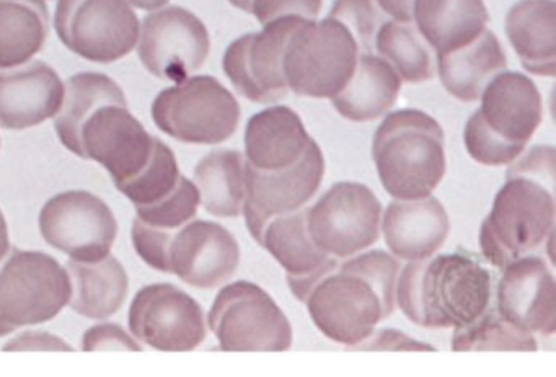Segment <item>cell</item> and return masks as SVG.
<instances>
[{"instance_id":"obj_5","label":"cell","mask_w":556,"mask_h":377,"mask_svg":"<svg viewBox=\"0 0 556 377\" xmlns=\"http://www.w3.org/2000/svg\"><path fill=\"white\" fill-rule=\"evenodd\" d=\"M151 115L162 133L194 146L223 144L240 125L239 102L213 76H190L162 90Z\"/></svg>"},{"instance_id":"obj_19","label":"cell","mask_w":556,"mask_h":377,"mask_svg":"<svg viewBox=\"0 0 556 377\" xmlns=\"http://www.w3.org/2000/svg\"><path fill=\"white\" fill-rule=\"evenodd\" d=\"M66 86L45 61L0 70V128L24 131L56 118Z\"/></svg>"},{"instance_id":"obj_8","label":"cell","mask_w":556,"mask_h":377,"mask_svg":"<svg viewBox=\"0 0 556 377\" xmlns=\"http://www.w3.org/2000/svg\"><path fill=\"white\" fill-rule=\"evenodd\" d=\"M206 322L224 351H288L294 341L288 315L255 282L224 286Z\"/></svg>"},{"instance_id":"obj_6","label":"cell","mask_w":556,"mask_h":377,"mask_svg":"<svg viewBox=\"0 0 556 377\" xmlns=\"http://www.w3.org/2000/svg\"><path fill=\"white\" fill-rule=\"evenodd\" d=\"M0 265V321L15 330L47 324L70 305V273L50 253L11 249Z\"/></svg>"},{"instance_id":"obj_40","label":"cell","mask_w":556,"mask_h":377,"mask_svg":"<svg viewBox=\"0 0 556 377\" xmlns=\"http://www.w3.org/2000/svg\"><path fill=\"white\" fill-rule=\"evenodd\" d=\"M324 0H252L250 14L262 25L281 17H302L318 21Z\"/></svg>"},{"instance_id":"obj_28","label":"cell","mask_w":556,"mask_h":377,"mask_svg":"<svg viewBox=\"0 0 556 377\" xmlns=\"http://www.w3.org/2000/svg\"><path fill=\"white\" fill-rule=\"evenodd\" d=\"M506 67V53L488 28L467 47L438 56L442 86L454 99L465 103L480 100L488 83Z\"/></svg>"},{"instance_id":"obj_11","label":"cell","mask_w":556,"mask_h":377,"mask_svg":"<svg viewBox=\"0 0 556 377\" xmlns=\"http://www.w3.org/2000/svg\"><path fill=\"white\" fill-rule=\"evenodd\" d=\"M38 229L48 246L76 262H100L112 253L118 221L112 208L87 190H70L41 208Z\"/></svg>"},{"instance_id":"obj_12","label":"cell","mask_w":556,"mask_h":377,"mask_svg":"<svg viewBox=\"0 0 556 377\" xmlns=\"http://www.w3.org/2000/svg\"><path fill=\"white\" fill-rule=\"evenodd\" d=\"M304 304L315 327L348 350L366 341L387 318L374 286L357 273L341 268L315 282Z\"/></svg>"},{"instance_id":"obj_45","label":"cell","mask_w":556,"mask_h":377,"mask_svg":"<svg viewBox=\"0 0 556 377\" xmlns=\"http://www.w3.org/2000/svg\"><path fill=\"white\" fill-rule=\"evenodd\" d=\"M11 236H9L8 219L0 210V263L4 262L5 256L11 252Z\"/></svg>"},{"instance_id":"obj_36","label":"cell","mask_w":556,"mask_h":377,"mask_svg":"<svg viewBox=\"0 0 556 377\" xmlns=\"http://www.w3.org/2000/svg\"><path fill=\"white\" fill-rule=\"evenodd\" d=\"M383 12L376 0H334L328 17L343 24L353 35L359 50L370 53L377 32L382 27Z\"/></svg>"},{"instance_id":"obj_21","label":"cell","mask_w":556,"mask_h":377,"mask_svg":"<svg viewBox=\"0 0 556 377\" xmlns=\"http://www.w3.org/2000/svg\"><path fill=\"white\" fill-rule=\"evenodd\" d=\"M262 247L285 269L289 289L301 302L305 301L315 282L340 265V260L328 256L312 242L307 208L273 217L263 230Z\"/></svg>"},{"instance_id":"obj_46","label":"cell","mask_w":556,"mask_h":377,"mask_svg":"<svg viewBox=\"0 0 556 377\" xmlns=\"http://www.w3.org/2000/svg\"><path fill=\"white\" fill-rule=\"evenodd\" d=\"M126 2L131 8L139 9V11L154 12L167 8L170 0H126Z\"/></svg>"},{"instance_id":"obj_23","label":"cell","mask_w":556,"mask_h":377,"mask_svg":"<svg viewBox=\"0 0 556 377\" xmlns=\"http://www.w3.org/2000/svg\"><path fill=\"white\" fill-rule=\"evenodd\" d=\"M311 141L304 122L294 110L268 106L247 123L245 159L258 171H282L304 155Z\"/></svg>"},{"instance_id":"obj_3","label":"cell","mask_w":556,"mask_h":377,"mask_svg":"<svg viewBox=\"0 0 556 377\" xmlns=\"http://www.w3.org/2000/svg\"><path fill=\"white\" fill-rule=\"evenodd\" d=\"M555 190L526 177H507L480 229L484 259L503 269L553 236Z\"/></svg>"},{"instance_id":"obj_22","label":"cell","mask_w":556,"mask_h":377,"mask_svg":"<svg viewBox=\"0 0 556 377\" xmlns=\"http://www.w3.org/2000/svg\"><path fill=\"white\" fill-rule=\"evenodd\" d=\"M380 233L396 260L418 262L444 247L451 221L444 204L432 194L421 200H393L382 211Z\"/></svg>"},{"instance_id":"obj_48","label":"cell","mask_w":556,"mask_h":377,"mask_svg":"<svg viewBox=\"0 0 556 377\" xmlns=\"http://www.w3.org/2000/svg\"><path fill=\"white\" fill-rule=\"evenodd\" d=\"M14 327H11V325L4 324V322L0 321V338L8 337V335L14 334Z\"/></svg>"},{"instance_id":"obj_1","label":"cell","mask_w":556,"mask_h":377,"mask_svg":"<svg viewBox=\"0 0 556 377\" xmlns=\"http://www.w3.org/2000/svg\"><path fill=\"white\" fill-rule=\"evenodd\" d=\"M490 302V272L465 250L408 262L400 269L396 305L419 327H465L477 321Z\"/></svg>"},{"instance_id":"obj_20","label":"cell","mask_w":556,"mask_h":377,"mask_svg":"<svg viewBox=\"0 0 556 377\" xmlns=\"http://www.w3.org/2000/svg\"><path fill=\"white\" fill-rule=\"evenodd\" d=\"M477 110L491 133L527 148L543 120V102L535 83L526 74L503 71L484 87Z\"/></svg>"},{"instance_id":"obj_17","label":"cell","mask_w":556,"mask_h":377,"mask_svg":"<svg viewBox=\"0 0 556 377\" xmlns=\"http://www.w3.org/2000/svg\"><path fill=\"white\" fill-rule=\"evenodd\" d=\"M239 265V242L220 224L191 219L172 236L168 266L185 285L206 291L219 288L236 275Z\"/></svg>"},{"instance_id":"obj_37","label":"cell","mask_w":556,"mask_h":377,"mask_svg":"<svg viewBox=\"0 0 556 377\" xmlns=\"http://www.w3.org/2000/svg\"><path fill=\"white\" fill-rule=\"evenodd\" d=\"M465 149L478 164L501 167L516 161L526 148L509 144L486 128L477 112L468 118L464 129Z\"/></svg>"},{"instance_id":"obj_33","label":"cell","mask_w":556,"mask_h":377,"mask_svg":"<svg viewBox=\"0 0 556 377\" xmlns=\"http://www.w3.org/2000/svg\"><path fill=\"white\" fill-rule=\"evenodd\" d=\"M180 178L181 172L175 152L157 138L154 155L148 167L116 190L125 194L135 208L151 206L174 193Z\"/></svg>"},{"instance_id":"obj_4","label":"cell","mask_w":556,"mask_h":377,"mask_svg":"<svg viewBox=\"0 0 556 377\" xmlns=\"http://www.w3.org/2000/svg\"><path fill=\"white\" fill-rule=\"evenodd\" d=\"M359 47L333 18L307 21L289 38L282 60L289 92L305 99L337 97L353 77Z\"/></svg>"},{"instance_id":"obj_14","label":"cell","mask_w":556,"mask_h":377,"mask_svg":"<svg viewBox=\"0 0 556 377\" xmlns=\"http://www.w3.org/2000/svg\"><path fill=\"white\" fill-rule=\"evenodd\" d=\"M210 51L206 25L188 9L170 5L142 21L138 56L157 79L181 83L204 66Z\"/></svg>"},{"instance_id":"obj_24","label":"cell","mask_w":556,"mask_h":377,"mask_svg":"<svg viewBox=\"0 0 556 377\" xmlns=\"http://www.w3.org/2000/svg\"><path fill=\"white\" fill-rule=\"evenodd\" d=\"M483 0H415L413 24L435 56L452 53L477 40L488 28Z\"/></svg>"},{"instance_id":"obj_38","label":"cell","mask_w":556,"mask_h":377,"mask_svg":"<svg viewBox=\"0 0 556 377\" xmlns=\"http://www.w3.org/2000/svg\"><path fill=\"white\" fill-rule=\"evenodd\" d=\"M174 233L168 230L155 229L141 223L138 217L132 221L131 240L136 253L141 256L142 262L151 268L162 273H170L168 266V249Z\"/></svg>"},{"instance_id":"obj_43","label":"cell","mask_w":556,"mask_h":377,"mask_svg":"<svg viewBox=\"0 0 556 377\" xmlns=\"http://www.w3.org/2000/svg\"><path fill=\"white\" fill-rule=\"evenodd\" d=\"M4 351H74L66 340L50 331L28 330L11 338L2 347Z\"/></svg>"},{"instance_id":"obj_39","label":"cell","mask_w":556,"mask_h":377,"mask_svg":"<svg viewBox=\"0 0 556 377\" xmlns=\"http://www.w3.org/2000/svg\"><path fill=\"white\" fill-rule=\"evenodd\" d=\"M507 177H526L555 190V148L535 146L510 162Z\"/></svg>"},{"instance_id":"obj_25","label":"cell","mask_w":556,"mask_h":377,"mask_svg":"<svg viewBox=\"0 0 556 377\" xmlns=\"http://www.w3.org/2000/svg\"><path fill=\"white\" fill-rule=\"evenodd\" d=\"M506 35L527 73L556 74L555 0H519L506 15Z\"/></svg>"},{"instance_id":"obj_41","label":"cell","mask_w":556,"mask_h":377,"mask_svg":"<svg viewBox=\"0 0 556 377\" xmlns=\"http://www.w3.org/2000/svg\"><path fill=\"white\" fill-rule=\"evenodd\" d=\"M84 351H144L132 334L113 322L93 325L83 335Z\"/></svg>"},{"instance_id":"obj_10","label":"cell","mask_w":556,"mask_h":377,"mask_svg":"<svg viewBox=\"0 0 556 377\" xmlns=\"http://www.w3.org/2000/svg\"><path fill=\"white\" fill-rule=\"evenodd\" d=\"M382 211L367 185L340 181L307 208L308 236L328 256L350 259L379 240Z\"/></svg>"},{"instance_id":"obj_16","label":"cell","mask_w":556,"mask_h":377,"mask_svg":"<svg viewBox=\"0 0 556 377\" xmlns=\"http://www.w3.org/2000/svg\"><path fill=\"white\" fill-rule=\"evenodd\" d=\"M324 177V152L314 139L304 155L282 171H258L247 162L242 214L255 242L262 246L263 230L273 217L305 208L320 190Z\"/></svg>"},{"instance_id":"obj_13","label":"cell","mask_w":556,"mask_h":377,"mask_svg":"<svg viewBox=\"0 0 556 377\" xmlns=\"http://www.w3.org/2000/svg\"><path fill=\"white\" fill-rule=\"evenodd\" d=\"M128 325L139 343L165 353L197 350L207 337L200 302L170 282L139 289L129 305Z\"/></svg>"},{"instance_id":"obj_31","label":"cell","mask_w":556,"mask_h":377,"mask_svg":"<svg viewBox=\"0 0 556 377\" xmlns=\"http://www.w3.org/2000/svg\"><path fill=\"white\" fill-rule=\"evenodd\" d=\"M377 53L399 74L402 83L422 84L434 79L431 48L413 22L386 21L374 40Z\"/></svg>"},{"instance_id":"obj_35","label":"cell","mask_w":556,"mask_h":377,"mask_svg":"<svg viewBox=\"0 0 556 377\" xmlns=\"http://www.w3.org/2000/svg\"><path fill=\"white\" fill-rule=\"evenodd\" d=\"M338 268L357 273L374 286L382 299L387 318L392 317L396 309V281H399L400 263L392 253L383 250H369L344 259Z\"/></svg>"},{"instance_id":"obj_32","label":"cell","mask_w":556,"mask_h":377,"mask_svg":"<svg viewBox=\"0 0 556 377\" xmlns=\"http://www.w3.org/2000/svg\"><path fill=\"white\" fill-rule=\"evenodd\" d=\"M452 351H536L535 335L507 322L497 309L488 307L477 321L455 328Z\"/></svg>"},{"instance_id":"obj_2","label":"cell","mask_w":556,"mask_h":377,"mask_svg":"<svg viewBox=\"0 0 556 377\" xmlns=\"http://www.w3.org/2000/svg\"><path fill=\"white\" fill-rule=\"evenodd\" d=\"M372 159L393 200L431 197L447 171L444 129L421 110L390 113L374 135Z\"/></svg>"},{"instance_id":"obj_30","label":"cell","mask_w":556,"mask_h":377,"mask_svg":"<svg viewBox=\"0 0 556 377\" xmlns=\"http://www.w3.org/2000/svg\"><path fill=\"white\" fill-rule=\"evenodd\" d=\"M48 35L50 9L45 0H0V70L34 61Z\"/></svg>"},{"instance_id":"obj_9","label":"cell","mask_w":556,"mask_h":377,"mask_svg":"<svg viewBox=\"0 0 556 377\" xmlns=\"http://www.w3.org/2000/svg\"><path fill=\"white\" fill-rule=\"evenodd\" d=\"M54 30L71 53L112 64L138 47L141 22L126 0H60Z\"/></svg>"},{"instance_id":"obj_47","label":"cell","mask_w":556,"mask_h":377,"mask_svg":"<svg viewBox=\"0 0 556 377\" xmlns=\"http://www.w3.org/2000/svg\"><path fill=\"white\" fill-rule=\"evenodd\" d=\"M227 2L247 14H250V9H252V0H227Z\"/></svg>"},{"instance_id":"obj_26","label":"cell","mask_w":556,"mask_h":377,"mask_svg":"<svg viewBox=\"0 0 556 377\" xmlns=\"http://www.w3.org/2000/svg\"><path fill=\"white\" fill-rule=\"evenodd\" d=\"M402 84L386 60L372 53L359 54L353 77L331 99V105L348 122H374L395 106Z\"/></svg>"},{"instance_id":"obj_34","label":"cell","mask_w":556,"mask_h":377,"mask_svg":"<svg viewBox=\"0 0 556 377\" xmlns=\"http://www.w3.org/2000/svg\"><path fill=\"white\" fill-rule=\"evenodd\" d=\"M200 206V191H198L197 185L190 178L181 175L174 193L151 206L135 208V210L136 217L141 223L155 227V229L175 233L197 217Z\"/></svg>"},{"instance_id":"obj_42","label":"cell","mask_w":556,"mask_h":377,"mask_svg":"<svg viewBox=\"0 0 556 377\" xmlns=\"http://www.w3.org/2000/svg\"><path fill=\"white\" fill-rule=\"evenodd\" d=\"M351 350H369V351H435L434 347L428 343L409 338L402 331L393 330V328H382V330L374 331L366 341L351 348Z\"/></svg>"},{"instance_id":"obj_44","label":"cell","mask_w":556,"mask_h":377,"mask_svg":"<svg viewBox=\"0 0 556 377\" xmlns=\"http://www.w3.org/2000/svg\"><path fill=\"white\" fill-rule=\"evenodd\" d=\"M380 11L396 22H413V2L415 0H376Z\"/></svg>"},{"instance_id":"obj_27","label":"cell","mask_w":556,"mask_h":377,"mask_svg":"<svg viewBox=\"0 0 556 377\" xmlns=\"http://www.w3.org/2000/svg\"><path fill=\"white\" fill-rule=\"evenodd\" d=\"M73 296L70 307L93 321H106L125 305L129 294V276L123 263L110 253L100 262H76L66 266Z\"/></svg>"},{"instance_id":"obj_29","label":"cell","mask_w":556,"mask_h":377,"mask_svg":"<svg viewBox=\"0 0 556 377\" xmlns=\"http://www.w3.org/2000/svg\"><path fill=\"white\" fill-rule=\"evenodd\" d=\"M245 154L232 149H217L204 155L193 172L200 203L211 216L239 217L245 204Z\"/></svg>"},{"instance_id":"obj_15","label":"cell","mask_w":556,"mask_h":377,"mask_svg":"<svg viewBox=\"0 0 556 377\" xmlns=\"http://www.w3.org/2000/svg\"><path fill=\"white\" fill-rule=\"evenodd\" d=\"M302 17H281L247 34L227 47L223 67L233 89L255 103H278L289 93L282 60L289 38L304 24Z\"/></svg>"},{"instance_id":"obj_7","label":"cell","mask_w":556,"mask_h":377,"mask_svg":"<svg viewBox=\"0 0 556 377\" xmlns=\"http://www.w3.org/2000/svg\"><path fill=\"white\" fill-rule=\"evenodd\" d=\"M155 142L157 138L129 112L125 96L106 100L87 113L67 151L102 165L118 188L148 167Z\"/></svg>"},{"instance_id":"obj_18","label":"cell","mask_w":556,"mask_h":377,"mask_svg":"<svg viewBox=\"0 0 556 377\" xmlns=\"http://www.w3.org/2000/svg\"><path fill=\"white\" fill-rule=\"evenodd\" d=\"M496 309L520 330L543 337L555 335L556 282L546 260L523 255L504 266Z\"/></svg>"}]
</instances>
